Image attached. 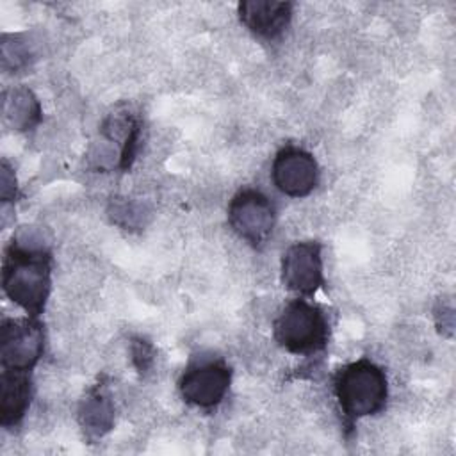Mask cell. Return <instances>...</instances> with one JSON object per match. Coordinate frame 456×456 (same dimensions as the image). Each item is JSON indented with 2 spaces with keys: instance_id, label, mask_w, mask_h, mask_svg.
<instances>
[{
  "instance_id": "1",
  "label": "cell",
  "mask_w": 456,
  "mask_h": 456,
  "mask_svg": "<svg viewBox=\"0 0 456 456\" xmlns=\"http://www.w3.org/2000/svg\"><path fill=\"white\" fill-rule=\"evenodd\" d=\"M52 285V255L43 246L12 239L2 258V287L7 297L30 317L45 310Z\"/></svg>"
},
{
  "instance_id": "2",
  "label": "cell",
  "mask_w": 456,
  "mask_h": 456,
  "mask_svg": "<svg viewBox=\"0 0 456 456\" xmlns=\"http://www.w3.org/2000/svg\"><path fill=\"white\" fill-rule=\"evenodd\" d=\"M333 390L344 420L351 428L358 419L379 413L388 397L385 370L369 358L346 363L333 376Z\"/></svg>"
},
{
  "instance_id": "3",
  "label": "cell",
  "mask_w": 456,
  "mask_h": 456,
  "mask_svg": "<svg viewBox=\"0 0 456 456\" xmlns=\"http://www.w3.org/2000/svg\"><path fill=\"white\" fill-rule=\"evenodd\" d=\"M273 333L285 351L314 356L328 346L330 322L319 305L310 303L306 297H296L276 317Z\"/></svg>"
},
{
  "instance_id": "4",
  "label": "cell",
  "mask_w": 456,
  "mask_h": 456,
  "mask_svg": "<svg viewBox=\"0 0 456 456\" xmlns=\"http://www.w3.org/2000/svg\"><path fill=\"white\" fill-rule=\"evenodd\" d=\"M228 223L242 240L260 248L273 233L276 208L262 191L246 187L230 200Z\"/></svg>"
},
{
  "instance_id": "5",
  "label": "cell",
  "mask_w": 456,
  "mask_h": 456,
  "mask_svg": "<svg viewBox=\"0 0 456 456\" xmlns=\"http://www.w3.org/2000/svg\"><path fill=\"white\" fill-rule=\"evenodd\" d=\"M45 351V331L37 317L4 319L0 326L2 369L30 372Z\"/></svg>"
},
{
  "instance_id": "6",
  "label": "cell",
  "mask_w": 456,
  "mask_h": 456,
  "mask_svg": "<svg viewBox=\"0 0 456 456\" xmlns=\"http://www.w3.org/2000/svg\"><path fill=\"white\" fill-rule=\"evenodd\" d=\"M230 383L232 369L223 360H201L185 369L178 390L187 404L210 410L224 399Z\"/></svg>"
},
{
  "instance_id": "7",
  "label": "cell",
  "mask_w": 456,
  "mask_h": 456,
  "mask_svg": "<svg viewBox=\"0 0 456 456\" xmlns=\"http://www.w3.org/2000/svg\"><path fill=\"white\" fill-rule=\"evenodd\" d=\"M322 246L315 240L294 242L281 258V281L299 297H312L322 285Z\"/></svg>"
},
{
  "instance_id": "8",
  "label": "cell",
  "mask_w": 456,
  "mask_h": 456,
  "mask_svg": "<svg viewBox=\"0 0 456 456\" xmlns=\"http://www.w3.org/2000/svg\"><path fill=\"white\" fill-rule=\"evenodd\" d=\"M273 183L290 198L308 196L319 182V167L312 153L297 146L281 148L271 167Z\"/></svg>"
},
{
  "instance_id": "9",
  "label": "cell",
  "mask_w": 456,
  "mask_h": 456,
  "mask_svg": "<svg viewBox=\"0 0 456 456\" xmlns=\"http://www.w3.org/2000/svg\"><path fill=\"white\" fill-rule=\"evenodd\" d=\"M239 18L253 34L274 39L289 27L292 4L278 0H244L239 4Z\"/></svg>"
},
{
  "instance_id": "10",
  "label": "cell",
  "mask_w": 456,
  "mask_h": 456,
  "mask_svg": "<svg viewBox=\"0 0 456 456\" xmlns=\"http://www.w3.org/2000/svg\"><path fill=\"white\" fill-rule=\"evenodd\" d=\"M32 395L30 372L2 369L0 374V424L14 428L25 417Z\"/></svg>"
},
{
  "instance_id": "11",
  "label": "cell",
  "mask_w": 456,
  "mask_h": 456,
  "mask_svg": "<svg viewBox=\"0 0 456 456\" xmlns=\"http://www.w3.org/2000/svg\"><path fill=\"white\" fill-rule=\"evenodd\" d=\"M78 422L89 440H98L114 426V403L103 383L94 385L80 403Z\"/></svg>"
},
{
  "instance_id": "12",
  "label": "cell",
  "mask_w": 456,
  "mask_h": 456,
  "mask_svg": "<svg viewBox=\"0 0 456 456\" xmlns=\"http://www.w3.org/2000/svg\"><path fill=\"white\" fill-rule=\"evenodd\" d=\"M41 103L27 87H14L4 93V118L20 132L32 130L41 121Z\"/></svg>"
},
{
  "instance_id": "13",
  "label": "cell",
  "mask_w": 456,
  "mask_h": 456,
  "mask_svg": "<svg viewBox=\"0 0 456 456\" xmlns=\"http://www.w3.org/2000/svg\"><path fill=\"white\" fill-rule=\"evenodd\" d=\"M30 50L20 36H4L2 39V68L20 69L28 64Z\"/></svg>"
},
{
  "instance_id": "14",
  "label": "cell",
  "mask_w": 456,
  "mask_h": 456,
  "mask_svg": "<svg viewBox=\"0 0 456 456\" xmlns=\"http://www.w3.org/2000/svg\"><path fill=\"white\" fill-rule=\"evenodd\" d=\"M130 354H132V362L135 365V369L141 374H146L155 360V349L153 346L144 340V338H134L130 344Z\"/></svg>"
},
{
  "instance_id": "15",
  "label": "cell",
  "mask_w": 456,
  "mask_h": 456,
  "mask_svg": "<svg viewBox=\"0 0 456 456\" xmlns=\"http://www.w3.org/2000/svg\"><path fill=\"white\" fill-rule=\"evenodd\" d=\"M0 196L2 201H14L16 196V178L12 167L7 164V160H2V173H0Z\"/></svg>"
}]
</instances>
